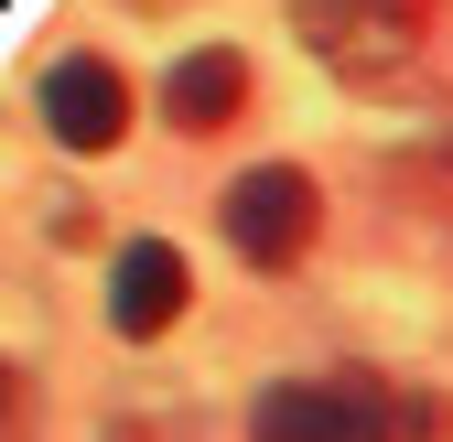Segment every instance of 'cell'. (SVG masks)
<instances>
[{
	"instance_id": "obj_4",
	"label": "cell",
	"mask_w": 453,
	"mask_h": 442,
	"mask_svg": "<svg viewBox=\"0 0 453 442\" xmlns=\"http://www.w3.org/2000/svg\"><path fill=\"white\" fill-rule=\"evenodd\" d=\"M43 130L65 151H119L130 130V76L108 65V54H65V65L43 76Z\"/></svg>"
},
{
	"instance_id": "obj_1",
	"label": "cell",
	"mask_w": 453,
	"mask_h": 442,
	"mask_svg": "<svg viewBox=\"0 0 453 442\" xmlns=\"http://www.w3.org/2000/svg\"><path fill=\"white\" fill-rule=\"evenodd\" d=\"M432 400H400L388 377L367 367H334V377H280V389L249 410V442H432Z\"/></svg>"
},
{
	"instance_id": "obj_5",
	"label": "cell",
	"mask_w": 453,
	"mask_h": 442,
	"mask_svg": "<svg viewBox=\"0 0 453 442\" xmlns=\"http://www.w3.org/2000/svg\"><path fill=\"white\" fill-rule=\"evenodd\" d=\"M184 292H195L184 248H173V238H130L119 270H108V324H119L130 346H151V335H173V324H184Z\"/></svg>"
},
{
	"instance_id": "obj_6",
	"label": "cell",
	"mask_w": 453,
	"mask_h": 442,
	"mask_svg": "<svg viewBox=\"0 0 453 442\" xmlns=\"http://www.w3.org/2000/svg\"><path fill=\"white\" fill-rule=\"evenodd\" d=\"M238 108H249V65H238L226 43H195L184 65L162 76V119H173V130H195V141H205V130H226Z\"/></svg>"
},
{
	"instance_id": "obj_2",
	"label": "cell",
	"mask_w": 453,
	"mask_h": 442,
	"mask_svg": "<svg viewBox=\"0 0 453 442\" xmlns=\"http://www.w3.org/2000/svg\"><path fill=\"white\" fill-rule=\"evenodd\" d=\"M292 33L346 87H400L432 54V0H292Z\"/></svg>"
},
{
	"instance_id": "obj_7",
	"label": "cell",
	"mask_w": 453,
	"mask_h": 442,
	"mask_svg": "<svg viewBox=\"0 0 453 442\" xmlns=\"http://www.w3.org/2000/svg\"><path fill=\"white\" fill-rule=\"evenodd\" d=\"M12 410H22V389H12V367H0V421H12Z\"/></svg>"
},
{
	"instance_id": "obj_3",
	"label": "cell",
	"mask_w": 453,
	"mask_h": 442,
	"mask_svg": "<svg viewBox=\"0 0 453 442\" xmlns=\"http://www.w3.org/2000/svg\"><path fill=\"white\" fill-rule=\"evenodd\" d=\"M216 227H226V248H238L249 270H292V259L313 248V227H324V194L292 173V162H259V173L226 184Z\"/></svg>"
}]
</instances>
